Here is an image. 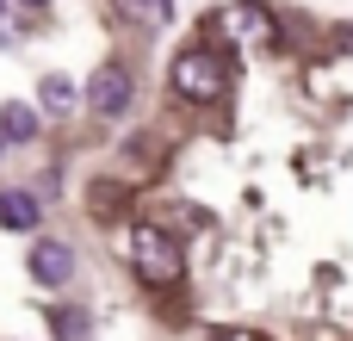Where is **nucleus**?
Segmentation results:
<instances>
[{"label":"nucleus","mask_w":353,"mask_h":341,"mask_svg":"<svg viewBox=\"0 0 353 341\" xmlns=\"http://www.w3.org/2000/svg\"><path fill=\"white\" fill-rule=\"evenodd\" d=\"M168 75H174V93H180V99H192V106H211V99H223V87H230L223 56H217V50H205V43L180 50Z\"/></svg>","instance_id":"obj_1"},{"label":"nucleus","mask_w":353,"mask_h":341,"mask_svg":"<svg viewBox=\"0 0 353 341\" xmlns=\"http://www.w3.org/2000/svg\"><path fill=\"white\" fill-rule=\"evenodd\" d=\"M130 261H137V273H143L149 286H174V280L186 273L180 242H174L168 230H155V224H137V230H130Z\"/></svg>","instance_id":"obj_2"},{"label":"nucleus","mask_w":353,"mask_h":341,"mask_svg":"<svg viewBox=\"0 0 353 341\" xmlns=\"http://www.w3.org/2000/svg\"><path fill=\"white\" fill-rule=\"evenodd\" d=\"M87 106H93V112H124V106H130V75H124L118 62H105V68L87 81Z\"/></svg>","instance_id":"obj_3"},{"label":"nucleus","mask_w":353,"mask_h":341,"mask_svg":"<svg viewBox=\"0 0 353 341\" xmlns=\"http://www.w3.org/2000/svg\"><path fill=\"white\" fill-rule=\"evenodd\" d=\"M31 280L37 286H68L74 280V249L68 242H37L31 249Z\"/></svg>","instance_id":"obj_4"},{"label":"nucleus","mask_w":353,"mask_h":341,"mask_svg":"<svg viewBox=\"0 0 353 341\" xmlns=\"http://www.w3.org/2000/svg\"><path fill=\"white\" fill-rule=\"evenodd\" d=\"M223 31L242 37V43H267V37H273V12L254 6V0H236V6L223 12Z\"/></svg>","instance_id":"obj_5"},{"label":"nucleus","mask_w":353,"mask_h":341,"mask_svg":"<svg viewBox=\"0 0 353 341\" xmlns=\"http://www.w3.org/2000/svg\"><path fill=\"white\" fill-rule=\"evenodd\" d=\"M37 217H43V211H37L31 193H0V224H6V230L25 236V230H37Z\"/></svg>","instance_id":"obj_6"},{"label":"nucleus","mask_w":353,"mask_h":341,"mask_svg":"<svg viewBox=\"0 0 353 341\" xmlns=\"http://www.w3.org/2000/svg\"><path fill=\"white\" fill-rule=\"evenodd\" d=\"M0 130H6L12 143H31V137H37V112H31V106H6V112H0Z\"/></svg>","instance_id":"obj_7"},{"label":"nucleus","mask_w":353,"mask_h":341,"mask_svg":"<svg viewBox=\"0 0 353 341\" xmlns=\"http://www.w3.org/2000/svg\"><path fill=\"white\" fill-rule=\"evenodd\" d=\"M37 99H43V106H56V112H62V106H68V99H74V93H68V81H56V75H50V81H43V87H37Z\"/></svg>","instance_id":"obj_8"},{"label":"nucleus","mask_w":353,"mask_h":341,"mask_svg":"<svg viewBox=\"0 0 353 341\" xmlns=\"http://www.w3.org/2000/svg\"><path fill=\"white\" fill-rule=\"evenodd\" d=\"M137 12H143V19H149V25H155V19H161V12H168V0H137Z\"/></svg>","instance_id":"obj_9"},{"label":"nucleus","mask_w":353,"mask_h":341,"mask_svg":"<svg viewBox=\"0 0 353 341\" xmlns=\"http://www.w3.org/2000/svg\"><path fill=\"white\" fill-rule=\"evenodd\" d=\"M25 6H43V0H25Z\"/></svg>","instance_id":"obj_10"}]
</instances>
